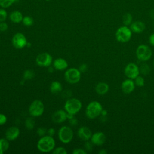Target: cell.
Here are the masks:
<instances>
[{
  "instance_id": "6da1fadb",
  "label": "cell",
  "mask_w": 154,
  "mask_h": 154,
  "mask_svg": "<svg viewBox=\"0 0 154 154\" xmlns=\"http://www.w3.org/2000/svg\"><path fill=\"white\" fill-rule=\"evenodd\" d=\"M55 147V141L53 137L49 135L41 137L37 144L38 150L43 153L50 152L54 149Z\"/></svg>"
},
{
  "instance_id": "7a4b0ae2",
  "label": "cell",
  "mask_w": 154,
  "mask_h": 154,
  "mask_svg": "<svg viewBox=\"0 0 154 154\" xmlns=\"http://www.w3.org/2000/svg\"><path fill=\"white\" fill-rule=\"evenodd\" d=\"M103 109L100 103L96 100L90 102L85 109V115L90 119H94L99 117Z\"/></svg>"
},
{
  "instance_id": "3957f363",
  "label": "cell",
  "mask_w": 154,
  "mask_h": 154,
  "mask_svg": "<svg viewBox=\"0 0 154 154\" xmlns=\"http://www.w3.org/2000/svg\"><path fill=\"white\" fill-rule=\"evenodd\" d=\"M64 108L67 113L75 115L81 109L82 103L77 98H69L66 101Z\"/></svg>"
},
{
  "instance_id": "277c9868",
  "label": "cell",
  "mask_w": 154,
  "mask_h": 154,
  "mask_svg": "<svg viewBox=\"0 0 154 154\" xmlns=\"http://www.w3.org/2000/svg\"><path fill=\"white\" fill-rule=\"evenodd\" d=\"M132 32L128 26L119 27L115 34L116 40L121 43H125L129 41L132 37Z\"/></svg>"
},
{
  "instance_id": "5b68a950",
  "label": "cell",
  "mask_w": 154,
  "mask_h": 154,
  "mask_svg": "<svg viewBox=\"0 0 154 154\" xmlns=\"http://www.w3.org/2000/svg\"><path fill=\"white\" fill-rule=\"evenodd\" d=\"M45 111V105L42 100L36 99L32 101L30 104L28 112L31 116L33 117H38L41 116Z\"/></svg>"
},
{
  "instance_id": "8992f818",
  "label": "cell",
  "mask_w": 154,
  "mask_h": 154,
  "mask_svg": "<svg viewBox=\"0 0 154 154\" xmlns=\"http://www.w3.org/2000/svg\"><path fill=\"white\" fill-rule=\"evenodd\" d=\"M58 137L59 140L63 143H69L73 138V131L70 126H63L58 130Z\"/></svg>"
},
{
  "instance_id": "52a82bcc",
  "label": "cell",
  "mask_w": 154,
  "mask_h": 154,
  "mask_svg": "<svg viewBox=\"0 0 154 154\" xmlns=\"http://www.w3.org/2000/svg\"><path fill=\"white\" fill-rule=\"evenodd\" d=\"M81 76V72L78 69L72 67L68 69L64 73V78L66 81L70 84H74L78 83Z\"/></svg>"
},
{
  "instance_id": "ba28073f",
  "label": "cell",
  "mask_w": 154,
  "mask_h": 154,
  "mask_svg": "<svg viewBox=\"0 0 154 154\" xmlns=\"http://www.w3.org/2000/svg\"><path fill=\"white\" fill-rule=\"evenodd\" d=\"M137 58L141 61H146L149 60L152 55V51L149 46L146 45H139L136 49Z\"/></svg>"
},
{
  "instance_id": "9c48e42d",
  "label": "cell",
  "mask_w": 154,
  "mask_h": 154,
  "mask_svg": "<svg viewBox=\"0 0 154 154\" xmlns=\"http://www.w3.org/2000/svg\"><path fill=\"white\" fill-rule=\"evenodd\" d=\"M124 73L128 78L134 79L137 76L140 75L139 67L134 63H129L125 66Z\"/></svg>"
},
{
  "instance_id": "30bf717a",
  "label": "cell",
  "mask_w": 154,
  "mask_h": 154,
  "mask_svg": "<svg viewBox=\"0 0 154 154\" xmlns=\"http://www.w3.org/2000/svg\"><path fill=\"white\" fill-rule=\"evenodd\" d=\"M27 43L26 37L22 32L16 33L12 38V44L17 49H21L26 46Z\"/></svg>"
},
{
  "instance_id": "8fae6325",
  "label": "cell",
  "mask_w": 154,
  "mask_h": 154,
  "mask_svg": "<svg viewBox=\"0 0 154 154\" xmlns=\"http://www.w3.org/2000/svg\"><path fill=\"white\" fill-rule=\"evenodd\" d=\"M35 62L40 67H49L52 63V57L48 52L40 53L37 56Z\"/></svg>"
},
{
  "instance_id": "7c38bea8",
  "label": "cell",
  "mask_w": 154,
  "mask_h": 154,
  "mask_svg": "<svg viewBox=\"0 0 154 154\" xmlns=\"http://www.w3.org/2000/svg\"><path fill=\"white\" fill-rule=\"evenodd\" d=\"M51 119L54 123H61L67 119V113L64 109H58L52 114Z\"/></svg>"
},
{
  "instance_id": "4fadbf2b",
  "label": "cell",
  "mask_w": 154,
  "mask_h": 154,
  "mask_svg": "<svg viewBox=\"0 0 154 154\" xmlns=\"http://www.w3.org/2000/svg\"><path fill=\"white\" fill-rule=\"evenodd\" d=\"M106 139V135L103 132H96L92 134L90 140L94 145L100 146H102L105 143Z\"/></svg>"
},
{
  "instance_id": "5bb4252c",
  "label": "cell",
  "mask_w": 154,
  "mask_h": 154,
  "mask_svg": "<svg viewBox=\"0 0 154 154\" xmlns=\"http://www.w3.org/2000/svg\"><path fill=\"white\" fill-rule=\"evenodd\" d=\"M20 135V130L17 126H11L8 128L5 133V138L9 141H14L18 138Z\"/></svg>"
},
{
  "instance_id": "9a60e30c",
  "label": "cell",
  "mask_w": 154,
  "mask_h": 154,
  "mask_svg": "<svg viewBox=\"0 0 154 154\" xmlns=\"http://www.w3.org/2000/svg\"><path fill=\"white\" fill-rule=\"evenodd\" d=\"M77 135L82 141H86L91 138L92 132L89 128L87 126H81L78 129Z\"/></svg>"
},
{
  "instance_id": "2e32d148",
  "label": "cell",
  "mask_w": 154,
  "mask_h": 154,
  "mask_svg": "<svg viewBox=\"0 0 154 154\" xmlns=\"http://www.w3.org/2000/svg\"><path fill=\"white\" fill-rule=\"evenodd\" d=\"M134 81L131 79H126L124 80L121 84V89L122 91L125 94L131 93L135 89Z\"/></svg>"
},
{
  "instance_id": "e0dca14e",
  "label": "cell",
  "mask_w": 154,
  "mask_h": 154,
  "mask_svg": "<svg viewBox=\"0 0 154 154\" xmlns=\"http://www.w3.org/2000/svg\"><path fill=\"white\" fill-rule=\"evenodd\" d=\"M130 29L132 32L140 34L143 32L146 29L145 23L140 20H136L130 25Z\"/></svg>"
},
{
  "instance_id": "ac0fdd59",
  "label": "cell",
  "mask_w": 154,
  "mask_h": 154,
  "mask_svg": "<svg viewBox=\"0 0 154 154\" xmlns=\"http://www.w3.org/2000/svg\"><path fill=\"white\" fill-rule=\"evenodd\" d=\"M53 67L57 70H66L68 67L67 61L63 58H58L55 59L53 62Z\"/></svg>"
},
{
  "instance_id": "d6986e66",
  "label": "cell",
  "mask_w": 154,
  "mask_h": 154,
  "mask_svg": "<svg viewBox=\"0 0 154 154\" xmlns=\"http://www.w3.org/2000/svg\"><path fill=\"white\" fill-rule=\"evenodd\" d=\"M109 90V85L104 82H99L95 87L96 92L99 95H103L106 94Z\"/></svg>"
},
{
  "instance_id": "ffe728a7",
  "label": "cell",
  "mask_w": 154,
  "mask_h": 154,
  "mask_svg": "<svg viewBox=\"0 0 154 154\" xmlns=\"http://www.w3.org/2000/svg\"><path fill=\"white\" fill-rule=\"evenodd\" d=\"M23 15L22 13L18 10H15L12 11L9 16V19L13 23H19L22 21Z\"/></svg>"
},
{
  "instance_id": "44dd1931",
  "label": "cell",
  "mask_w": 154,
  "mask_h": 154,
  "mask_svg": "<svg viewBox=\"0 0 154 154\" xmlns=\"http://www.w3.org/2000/svg\"><path fill=\"white\" fill-rule=\"evenodd\" d=\"M63 87L61 84L58 81L52 82L50 85V91L53 94H58L62 91Z\"/></svg>"
},
{
  "instance_id": "7402d4cb",
  "label": "cell",
  "mask_w": 154,
  "mask_h": 154,
  "mask_svg": "<svg viewBox=\"0 0 154 154\" xmlns=\"http://www.w3.org/2000/svg\"><path fill=\"white\" fill-rule=\"evenodd\" d=\"M9 141L7 138H0V154L5 153L9 148Z\"/></svg>"
},
{
  "instance_id": "603a6c76",
  "label": "cell",
  "mask_w": 154,
  "mask_h": 154,
  "mask_svg": "<svg viewBox=\"0 0 154 154\" xmlns=\"http://www.w3.org/2000/svg\"><path fill=\"white\" fill-rule=\"evenodd\" d=\"M122 22L124 25L129 26L132 22V16L129 13H126L122 17Z\"/></svg>"
},
{
  "instance_id": "cb8c5ba5",
  "label": "cell",
  "mask_w": 154,
  "mask_h": 154,
  "mask_svg": "<svg viewBox=\"0 0 154 154\" xmlns=\"http://www.w3.org/2000/svg\"><path fill=\"white\" fill-rule=\"evenodd\" d=\"M35 120L33 119V117H29L26 119L25 121V126L26 129L28 130H32L35 126Z\"/></svg>"
},
{
  "instance_id": "d4e9b609",
  "label": "cell",
  "mask_w": 154,
  "mask_h": 154,
  "mask_svg": "<svg viewBox=\"0 0 154 154\" xmlns=\"http://www.w3.org/2000/svg\"><path fill=\"white\" fill-rule=\"evenodd\" d=\"M22 22L25 26H30L32 25L34 23V20L32 17L29 16H25L23 17Z\"/></svg>"
},
{
  "instance_id": "484cf974",
  "label": "cell",
  "mask_w": 154,
  "mask_h": 154,
  "mask_svg": "<svg viewBox=\"0 0 154 154\" xmlns=\"http://www.w3.org/2000/svg\"><path fill=\"white\" fill-rule=\"evenodd\" d=\"M139 69H140V73H142L144 75H148L150 72V66L147 64H141V66L139 67Z\"/></svg>"
},
{
  "instance_id": "4316f807",
  "label": "cell",
  "mask_w": 154,
  "mask_h": 154,
  "mask_svg": "<svg viewBox=\"0 0 154 154\" xmlns=\"http://www.w3.org/2000/svg\"><path fill=\"white\" fill-rule=\"evenodd\" d=\"M16 0H0V6L2 8H7L10 7Z\"/></svg>"
},
{
  "instance_id": "83f0119b",
  "label": "cell",
  "mask_w": 154,
  "mask_h": 154,
  "mask_svg": "<svg viewBox=\"0 0 154 154\" xmlns=\"http://www.w3.org/2000/svg\"><path fill=\"white\" fill-rule=\"evenodd\" d=\"M134 79H135L134 83H135V85H137L138 87H143L144 85V84H145L144 78L143 76L138 75Z\"/></svg>"
},
{
  "instance_id": "f1b7e54d",
  "label": "cell",
  "mask_w": 154,
  "mask_h": 154,
  "mask_svg": "<svg viewBox=\"0 0 154 154\" xmlns=\"http://www.w3.org/2000/svg\"><path fill=\"white\" fill-rule=\"evenodd\" d=\"M34 76V72L32 70H26L24 72L23 77L24 80H28L32 79Z\"/></svg>"
},
{
  "instance_id": "f546056e",
  "label": "cell",
  "mask_w": 154,
  "mask_h": 154,
  "mask_svg": "<svg viewBox=\"0 0 154 154\" xmlns=\"http://www.w3.org/2000/svg\"><path fill=\"white\" fill-rule=\"evenodd\" d=\"M52 153L54 154H67V152L64 147H58L54 148V149L52 150Z\"/></svg>"
},
{
  "instance_id": "4dcf8cb0",
  "label": "cell",
  "mask_w": 154,
  "mask_h": 154,
  "mask_svg": "<svg viewBox=\"0 0 154 154\" xmlns=\"http://www.w3.org/2000/svg\"><path fill=\"white\" fill-rule=\"evenodd\" d=\"M7 18V12L5 8H0V22H5Z\"/></svg>"
},
{
  "instance_id": "1f68e13d",
  "label": "cell",
  "mask_w": 154,
  "mask_h": 154,
  "mask_svg": "<svg viewBox=\"0 0 154 154\" xmlns=\"http://www.w3.org/2000/svg\"><path fill=\"white\" fill-rule=\"evenodd\" d=\"M93 144L92 143L91 141H85V144L84 145V149L87 152H91L93 149Z\"/></svg>"
},
{
  "instance_id": "d6a6232c",
  "label": "cell",
  "mask_w": 154,
  "mask_h": 154,
  "mask_svg": "<svg viewBox=\"0 0 154 154\" xmlns=\"http://www.w3.org/2000/svg\"><path fill=\"white\" fill-rule=\"evenodd\" d=\"M47 129L45 128H43V127H40L37 129V134H38V136H40V137H43L45 135H46L47 134Z\"/></svg>"
},
{
  "instance_id": "836d02e7",
  "label": "cell",
  "mask_w": 154,
  "mask_h": 154,
  "mask_svg": "<svg viewBox=\"0 0 154 154\" xmlns=\"http://www.w3.org/2000/svg\"><path fill=\"white\" fill-rule=\"evenodd\" d=\"M87 152L85 149L81 148L75 149L72 152L73 154H87Z\"/></svg>"
},
{
  "instance_id": "e575fe53",
  "label": "cell",
  "mask_w": 154,
  "mask_h": 154,
  "mask_svg": "<svg viewBox=\"0 0 154 154\" xmlns=\"http://www.w3.org/2000/svg\"><path fill=\"white\" fill-rule=\"evenodd\" d=\"M8 26L7 23L5 22H0V31L4 32L8 29Z\"/></svg>"
},
{
  "instance_id": "d590c367",
  "label": "cell",
  "mask_w": 154,
  "mask_h": 154,
  "mask_svg": "<svg viewBox=\"0 0 154 154\" xmlns=\"http://www.w3.org/2000/svg\"><path fill=\"white\" fill-rule=\"evenodd\" d=\"M7 121V116L2 113H0V125H4Z\"/></svg>"
},
{
  "instance_id": "8d00e7d4",
  "label": "cell",
  "mask_w": 154,
  "mask_h": 154,
  "mask_svg": "<svg viewBox=\"0 0 154 154\" xmlns=\"http://www.w3.org/2000/svg\"><path fill=\"white\" fill-rule=\"evenodd\" d=\"M87 68H88V67H87L86 64H82L80 65V66L79 67L78 69L79 70V71L81 73H84V72H85L87 71Z\"/></svg>"
},
{
  "instance_id": "74e56055",
  "label": "cell",
  "mask_w": 154,
  "mask_h": 154,
  "mask_svg": "<svg viewBox=\"0 0 154 154\" xmlns=\"http://www.w3.org/2000/svg\"><path fill=\"white\" fill-rule=\"evenodd\" d=\"M55 134V130L54 128H49L48 130H47V134L51 136V137H53Z\"/></svg>"
},
{
  "instance_id": "f35d334b",
  "label": "cell",
  "mask_w": 154,
  "mask_h": 154,
  "mask_svg": "<svg viewBox=\"0 0 154 154\" xmlns=\"http://www.w3.org/2000/svg\"><path fill=\"white\" fill-rule=\"evenodd\" d=\"M149 41L150 44L152 46H154V33H152V34L150 35V37H149Z\"/></svg>"
},
{
  "instance_id": "ab89813d",
  "label": "cell",
  "mask_w": 154,
  "mask_h": 154,
  "mask_svg": "<svg viewBox=\"0 0 154 154\" xmlns=\"http://www.w3.org/2000/svg\"><path fill=\"white\" fill-rule=\"evenodd\" d=\"M149 16L150 17L154 20V9H152L149 12Z\"/></svg>"
},
{
  "instance_id": "60d3db41",
  "label": "cell",
  "mask_w": 154,
  "mask_h": 154,
  "mask_svg": "<svg viewBox=\"0 0 154 154\" xmlns=\"http://www.w3.org/2000/svg\"><path fill=\"white\" fill-rule=\"evenodd\" d=\"M107 114H108V112H107V111L106 110H105V109H102V112H101V114H100V115L101 116H107Z\"/></svg>"
},
{
  "instance_id": "b9f144b4",
  "label": "cell",
  "mask_w": 154,
  "mask_h": 154,
  "mask_svg": "<svg viewBox=\"0 0 154 154\" xmlns=\"http://www.w3.org/2000/svg\"><path fill=\"white\" fill-rule=\"evenodd\" d=\"M98 153H99V154H106V153H107V151H106V150H105V149H103L100 150Z\"/></svg>"
},
{
  "instance_id": "7bdbcfd3",
  "label": "cell",
  "mask_w": 154,
  "mask_h": 154,
  "mask_svg": "<svg viewBox=\"0 0 154 154\" xmlns=\"http://www.w3.org/2000/svg\"><path fill=\"white\" fill-rule=\"evenodd\" d=\"M54 67H50V66H49V67H48V71H49V72H50V73H52L53 72V71H54Z\"/></svg>"
},
{
  "instance_id": "ee69618b",
  "label": "cell",
  "mask_w": 154,
  "mask_h": 154,
  "mask_svg": "<svg viewBox=\"0 0 154 154\" xmlns=\"http://www.w3.org/2000/svg\"><path fill=\"white\" fill-rule=\"evenodd\" d=\"M31 46V44H30V43H29V42H28L27 43V45H26V47H29Z\"/></svg>"
},
{
  "instance_id": "f6af8a7d",
  "label": "cell",
  "mask_w": 154,
  "mask_h": 154,
  "mask_svg": "<svg viewBox=\"0 0 154 154\" xmlns=\"http://www.w3.org/2000/svg\"><path fill=\"white\" fill-rule=\"evenodd\" d=\"M153 67H154V59H153Z\"/></svg>"
},
{
  "instance_id": "bcb514c9",
  "label": "cell",
  "mask_w": 154,
  "mask_h": 154,
  "mask_svg": "<svg viewBox=\"0 0 154 154\" xmlns=\"http://www.w3.org/2000/svg\"><path fill=\"white\" fill-rule=\"evenodd\" d=\"M45 1H50V0H45Z\"/></svg>"
}]
</instances>
